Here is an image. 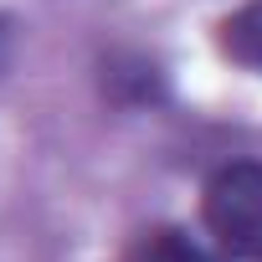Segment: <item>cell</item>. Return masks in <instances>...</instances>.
Wrapping results in <instances>:
<instances>
[{"mask_svg": "<svg viewBox=\"0 0 262 262\" xmlns=\"http://www.w3.org/2000/svg\"><path fill=\"white\" fill-rule=\"evenodd\" d=\"M221 262H262V242H257V247H226Z\"/></svg>", "mask_w": 262, "mask_h": 262, "instance_id": "277c9868", "label": "cell"}, {"mask_svg": "<svg viewBox=\"0 0 262 262\" xmlns=\"http://www.w3.org/2000/svg\"><path fill=\"white\" fill-rule=\"evenodd\" d=\"M201 221L221 247H257L262 242V165L257 160L221 165L201 190Z\"/></svg>", "mask_w": 262, "mask_h": 262, "instance_id": "6da1fadb", "label": "cell"}, {"mask_svg": "<svg viewBox=\"0 0 262 262\" xmlns=\"http://www.w3.org/2000/svg\"><path fill=\"white\" fill-rule=\"evenodd\" d=\"M6 67H11V21L0 16V72H6Z\"/></svg>", "mask_w": 262, "mask_h": 262, "instance_id": "5b68a950", "label": "cell"}, {"mask_svg": "<svg viewBox=\"0 0 262 262\" xmlns=\"http://www.w3.org/2000/svg\"><path fill=\"white\" fill-rule=\"evenodd\" d=\"M128 262H206L201 257V247L190 242V236H180V231H149L139 247H134V257Z\"/></svg>", "mask_w": 262, "mask_h": 262, "instance_id": "3957f363", "label": "cell"}, {"mask_svg": "<svg viewBox=\"0 0 262 262\" xmlns=\"http://www.w3.org/2000/svg\"><path fill=\"white\" fill-rule=\"evenodd\" d=\"M216 47L226 62L247 67V72H262V0L231 11L221 26H216Z\"/></svg>", "mask_w": 262, "mask_h": 262, "instance_id": "7a4b0ae2", "label": "cell"}]
</instances>
